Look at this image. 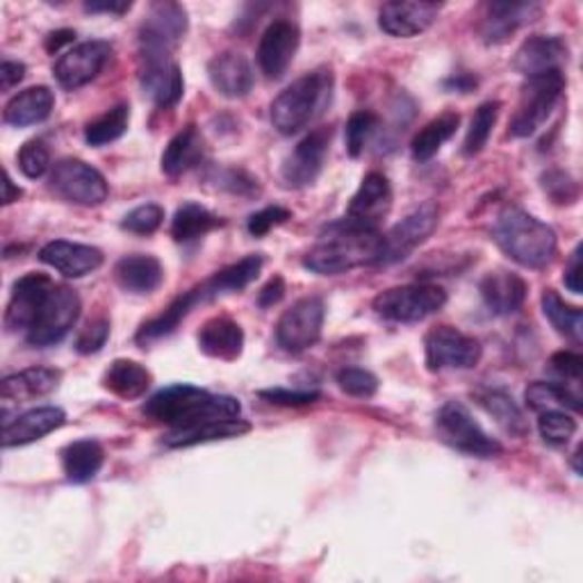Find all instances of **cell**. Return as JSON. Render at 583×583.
Masks as SVG:
<instances>
[{"mask_svg": "<svg viewBox=\"0 0 583 583\" xmlns=\"http://www.w3.org/2000/svg\"><path fill=\"white\" fill-rule=\"evenodd\" d=\"M144 415L171 428H189L219 419H237L241 406L235 397L213 395L197 385H169L144 404Z\"/></svg>", "mask_w": 583, "mask_h": 583, "instance_id": "obj_1", "label": "cell"}, {"mask_svg": "<svg viewBox=\"0 0 583 583\" xmlns=\"http://www.w3.org/2000/svg\"><path fill=\"white\" fill-rule=\"evenodd\" d=\"M493 239L513 263L526 269L547 267L559 249L554 228L520 208L500 213L493 226Z\"/></svg>", "mask_w": 583, "mask_h": 583, "instance_id": "obj_2", "label": "cell"}, {"mask_svg": "<svg viewBox=\"0 0 583 583\" xmlns=\"http://www.w3.org/2000/svg\"><path fill=\"white\" fill-rule=\"evenodd\" d=\"M378 241V230H358L343 221L330 224L328 235L304 258V267L322 276H337L363 265H374Z\"/></svg>", "mask_w": 583, "mask_h": 583, "instance_id": "obj_3", "label": "cell"}, {"mask_svg": "<svg viewBox=\"0 0 583 583\" xmlns=\"http://www.w3.org/2000/svg\"><path fill=\"white\" fill-rule=\"evenodd\" d=\"M333 73L317 69L302 76L283 89L271 103V123L280 135H297L304 130L330 101Z\"/></svg>", "mask_w": 583, "mask_h": 583, "instance_id": "obj_4", "label": "cell"}, {"mask_svg": "<svg viewBox=\"0 0 583 583\" xmlns=\"http://www.w3.org/2000/svg\"><path fill=\"white\" fill-rule=\"evenodd\" d=\"M187 32V12L182 6L165 0L154 3L139 26V62L141 67L174 62L176 46Z\"/></svg>", "mask_w": 583, "mask_h": 583, "instance_id": "obj_5", "label": "cell"}, {"mask_svg": "<svg viewBox=\"0 0 583 583\" xmlns=\"http://www.w3.org/2000/svg\"><path fill=\"white\" fill-rule=\"evenodd\" d=\"M565 89L563 71H547L541 76H531L522 85L520 103L511 119L508 132L513 137H531L536 135L545 121L552 117L561 93Z\"/></svg>", "mask_w": 583, "mask_h": 583, "instance_id": "obj_6", "label": "cell"}, {"mask_svg": "<svg viewBox=\"0 0 583 583\" xmlns=\"http://www.w3.org/2000/svg\"><path fill=\"white\" fill-rule=\"evenodd\" d=\"M374 313L395 324H417L447 306V292L441 285L417 283L381 292L374 299Z\"/></svg>", "mask_w": 583, "mask_h": 583, "instance_id": "obj_7", "label": "cell"}, {"mask_svg": "<svg viewBox=\"0 0 583 583\" xmlns=\"http://www.w3.org/2000/svg\"><path fill=\"white\" fill-rule=\"evenodd\" d=\"M437 437L452 449L474 458H497L504 447L472 417L461 402H447L435 415Z\"/></svg>", "mask_w": 583, "mask_h": 583, "instance_id": "obj_8", "label": "cell"}, {"mask_svg": "<svg viewBox=\"0 0 583 583\" xmlns=\"http://www.w3.org/2000/svg\"><path fill=\"white\" fill-rule=\"evenodd\" d=\"M48 187H51V191L65 204L85 208L101 206L110 194L103 174L76 158H65L53 165Z\"/></svg>", "mask_w": 583, "mask_h": 583, "instance_id": "obj_9", "label": "cell"}, {"mask_svg": "<svg viewBox=\"0 0 583 583\" xmlns=\"http://www.w3.org/2000/svg\"><path fill=\"white\" fill-rule=\"evenodd\" d=\"M80 317V297L67 285H53L34 324L26 333L30 347H53L69 335Z\"/></svg>", "mask_w": 583, "mask_h": 583, "instance_id": "obj_10", "label": "cell"}, {"mask_svg": "<svg viewBox=\"0 0 583 583\" xmlns=\"http://www.w3.org/2000/svg\"><path fill=\"white\" fill-rule=\"evenodd\" d=\"M441 221V208L435 204H424L415 213H411L406 219L395 224L385 235H381L378 241V254L374 265H395L406 260L417 247L433 235Z\"/></svg>", "mask_w": 583, "mask_h": 583, "instance_id": "obj_11", "label": "cell"}, {"mask_svg": "<svg viewBox=\"0 0 583 583\" xmlns=\"http://www.w3.org/2000/svg\"><path fill=\"white\" fill-rule=\"evenodd\" d=\"M326 306L319 297H304L292 304L276 324V343L287 354H304L313 349L324 328Z\"/></svg>", "mask_w": 583, "mask_h": 583, "instance_id": "obj_12", "label": "cell"}, {"mask_svg": "<svg viewBox=\"0 0 583 583\" xmlns=\"http://www.w3.org/2000/svg\"><path fill=\"white\" fill-rule=\"evenodd\" d=\"M481 343L454 326H435L424 337V356L428 372L472 369L481 360Z\"/></svg>", "mask_w": 583, "mask_h": 583, "instance_id": "obj_13", "label": "cell"}, {"mask_svg": "<svg viewBox=\"0 0 583 583\" xmlns=\"http://www.w3.org/2000/svg\"><path fill=\"white\" fill-rule=\"evenodd\" d=\"M393 208V187L383 174L372 171L363 178L358 191L347 208V215L339 219L345 226L358 230H378L381 221Z\"/></svg>", "mask_w": 583, "mask_h": 583, "instance_id": "obj_14", "label": "cell"}, {"mask_svg": "<svg viewBox=\"0 0 583 583\" xmlns=\"http://www.w3.org/2000/svg\"><path fill=\"white\" fill-rule=\"evenodd\" d=\"M302 43V32L297 23L287 19H276L267 26L258 43V65L265 78L278 80L289 69Z\"/></svg>", "mask_w": 583, "mask_h": 583, "instance_id": "obj_15", "label": "cell"}, {"mask_svg": "<svg viewBox=\"0 0 583 583\" xmlns=\"http://www.w3.org/2000/svg\"><path fill=\"white\" fill-rule=\"evenodd\" d=\"M112 53V46L108 41H85L78 43L56 62V78L65 89H80L89 85L93 78H99L108 58Z\"/></svg>", "mask_w": 583, "mask_h": 583, "instance_id": "obj_16", "label": "cell"}, {"mask_svg": "<svg viewBox=\"0 0 583 583\" xmlns=\"http://www.w3.org/2000/svg\"><path fill=\"white\" fill-rule=\"evenodd\" d=\"M328 144H330V128H317L310 135H306L283 165L280 171L283 182L292 189L313 185L324 169Z\"/></svg>", "mask_w": 583, "mask_h": 583, "instance_id": "obj_17", "label": "cell"}, {"mask_svg": "<svg viewBox=\"0 0 583 583\" xmlns=\"http://www.w3.org/2000/svg\"><path fill=\"white\" fill-rule=\"evenodd\" d=\"M53 280L48 278L46 274H26L23 278H19L12 287V297L6 310V328L10 333H19V330H30V326L34 324L46 297L51 295L53 289Z\"/></svg>", "mask_w": 583, "mask_h": 583, "instance_id": "obj_18", "label": "cell"}, {"mask_svg": "<svg viewBox=\"0 0 583 583\" xmlns=\"http://www.w3.org/2000/svg\"><path fill=\"white\" fill-rule=\"evenodd\" d=\"M481 299L493 315L497 317H508L515 315L528 295L526 280L508 269H495L491 274H485L478 283Z\"/></svg>", "mask_w": 583, "mask_h": 583, "instance_id": "obj_19", "label": "cell"}, {"mask_svg": "<svg viewBox=\"0 0 583 583\" xmlns=\"http://www.w3.org/2000/svg\"><path fill=\"white\" fill-rule=\"evenodd\" d=\"M437 14H441V6L426 3V0H417V3H385L378 10V26L385 34L411 39L422 32H426Z\"/></svg>", "mask_w": 583, "mask_h": 583, "instance_id": "obj_20", "label": "cell"}, {"mask_svg": "<svg viewBox=\"0 0 583 583\" xmlns=\"http://www.w3.org/2000/svg\"><path fill=\"white\" fill-rule=\"evenodd\" d=\"M39 260L48 267H53L67 278H82L91 271L99 269L103 265V251L89 247V245H78V241H67V239H56L48 241L46 247L39 251Z\"/></svg>", "mask_w": 583, "mask_h": 583, "instance_id": "obj_21", "label": "cell"}, {"mask_svg": "<svg viewBox=\"0 0 583 583\" xmlns=\"http://www.w3.org/2000/svg\"><path fill=\"white\" fill-rule=\"evenodd\" d=\"M543 8L538 3H488L483 10L478 32L485 43H502L522 26L536 21Z\"/></svg>", "mask_w": 583, "mask_h": 583, "instance_id": "obj_22", "label": "cell"}, {"mask_svg": "<svg viewBox=\"0 0 583 583\" xmlns=\"http://www.w3.org/2000/svg\"><path fill=\"white\" fill-rule=\"evenodd\" d=\"M67 422V413L56 406H43V408H32L14 419H6L3 426V447H21L30 445L34 441H41L43 435L53 433Z\"/></svg>", "mask_w": 583, "mask_h": 583, "instance_id": "obj_23", "label": "cell"}, {"mask_svg": "<svg viewBox=\"0 0 583 583\" xmlns=\"http://www.w3.org/2000/svg\"><path fill=\"white\" fill-rule=\"evenodd\" d=\"M563 62H567V43L561 37H531L520 46L515 56V69L526 78L547 71H563Z\"/></svg>", "mask_w": 583, "mask_h": 583, "instance_id": "obj_24", "label": "cell"}, {"mask_svg": "<svg viewBox=\"0 0 583 583\" xmlns=\"http://www.w3.org/2000/svg\"><path fill=\"white\" fill-rule=\"evenodd\" d=\"M208 78L217 93L226 99H245L254 87V69L249 60L239 53L226 51L210 60Z\"/></svg>", "mask_w": 583, "mask_h": 583, "instance_id": "obj_25", "label": "cell"}, {"mask_svg": "<svg viewBox=\"0 0 583 583\" xmlns=\"http://www.w3.org/2000/svg\"><path fill=\"white\" fill-rule=\"evenodd\" d=\"M115 280L130 295H154L165 280V269L156 256L132 254L115 265Z\"/></svg>", "mask_w": 583, "mask_h": 583, "instance_id": "obj_26", "label": "cell"}, {"mask_svg": "<svg viewBox=\"0 0 583 583\" xmlns=\"http://www.w3.org/2000/svg\"><path fill=\"white\" fill-rule=\"evenodd\" d=\"M199 347L210 358L233 363L245 349V330L230 317H213L199 333Z\"/></svg>", "mask_w": 583, "mask_h": 583, "instance_id": "obj_27", "label": "cell"}, {"mask_svg": "<svg viewBox=\"0 0 583 583\" xmlns=\"http://www.w3.org/2000/svg\"><path fill=\"white\" fill-rule=\"evenodd\" d=\"M62 374L51 367H28L3 381V402L23 404L58 391Z\"/></svg>", "mask_w": 583, "mask_h": 583, "instance_id": "obj_28", "label": "cell"}, {"mask_svg": "<svg viewBox=\"0 0 583 583\" xmlns=\"http://www.w3.org/2000/svg\"><path fill=\"white\" fill-rule=\"evenodd\" d=\"M53 108H56V93L43 85H37L14 96V99L6 106L3 119L8 126L26 128V126L46 121L48 117H51Z\"/></svg>", "mask_w": 583, "mask_h": 583, "instance_id": "obj_29", "label": "cell"}, {"mask_svg": "<svg viewBox=\"0 0 583 583\" xmlns=\"http://www.w3.org/2000/svg\"><path fill=\"white\" fill-rule=\"evenodd\" d=\"M141 87L158 108H174L185 93V80L176 62L149 65L139 69Z\"/></svg>", "mask_w": 583, "mask_h": 583, "instance_id": "obj_30", "label": "cell"}, {"mask_svg": "<svg viewBox=\"0 0 583 583\" xmlns=\"http://www.w3.org/2000/svg\"><path fill=\"white\" fill-rule=\"evenodd\" d=\"M204 137L197 126H187L178 135L171 137L162 154V171L171 178L187 174L204 160Z\"/></svg>", "mask_w": 583, "mask_h": 583, "instance_id": "obj_31", "label": "cell"}, {"mask_svg": "<svg viewBox=\"0 0 583 583\" xmlns=\"http://www.w3.org/2000/svg\"><path fill=\"white\" fill-rule=\"evenodd\" d=\"M251 426L245 419H219V422H208L199 426L189 428H171V433L165 437L167 447H194L204 443H215V441H228V437H239L249 433Z\"/></svg>", "mask_w": 583, "mask_h": 583, "instance_id": "obj_32", "label": "cell"}, {"mask_svg": "<svg viewBox=\"0 0 583 583\" xmlns=\"http://www.w3.org/2000/svg\"><path fill=\"white\" fill-rule=\"evenodd\" d=\"M103 387L119 399H139L151 387V372L135 360L119 358L103 374Z\"/></svg>", "mask_w": 583, "mask_h": 583, "instance_id": "obj_33", "label": "cell"}, {"mask_svg": "<svg viewBox=\"0 0 583 583\" xmlns=\"http://www.w3.org/2000/svg\"><path fill=\"white\" fill-rule=\"evenodd\" d=\"M263 265H265L263 256H247V258H241L239 263L217 271L213 278L204 280L201 285H204L208 302H215L224 295H233V292L249 287L258 278Z\"/></svg>", "mask_w": 583, "mask_h": 583, "instance_id": "obj_34", "label": "cell"}, {"mask_svg": "<svg viewBox=\"0 0 583 583\" xmlns=\"http://www.w3.org/2000/svg\"><path fill=\"white\" fill-rule=\"evenodd\" d=\"M106 463V452L101 443L85 437V441H76L65 447L62 452V467L71 483H87L96 474L101 472Z\"/></svg>", "mask_w": 583, "mask_h": 583, "instance_id": "obj_35", "label": "cell"}, {"mask_svg": "<svg viewBox=\"0 0 583 583\" xmlns=\"http://www.w3.org/2000/svg\"><path fill=\"white\" fill-rule=\"evenodd\" d=\"M461 126V117L456 112H445L437 119L428 121L415 137L411 144V154L417 162H426L431 160L437 151L443 149V144L449 141L456 130Z\"/></svg>", "mask_w": 583, "mask_h": 583, "instance_id": "obj_36", "label": "cell"}, {"mask_svg": "<svg viewBox=\"0 0 583 583\" xmlns=\"http://www.w3.org/2000/svg\"><path fill=\"white\" fill-rule=\"evenodd\" d=\"M526 406L536 413L552 411V408H570L574 413L581 411V397L572 393L565 383H547V381H536L526 387L524 393Z\"/></svg>", "mask_w": 583, "mask_h": 583, "instance_id": "obj_37", "label": "cell"}, {"mask_svg": "<svg viewBox=\"0 0 583 583\" xmlns=\"http://www.w3.org/2000/svg\"><path fill=\"white\" fill-rule=\"evenodd\" d=\"M221 226V219L199 204H182L171 221V237L176 241H194Z\"/></svg>", "mask_w": 583, "mask_h": 583, "instance_id": "obj_38", "label": "cell"}, {"mask_svg": "<svg viewBox=\"0 0 583 583\" xmlns=\"http://www.w3.org/2000/svg\"><path fill=\"white\" fill-rule=\"evenodd\" d=\"M541 304H543L545 317L556 328V333L579 345L581 335H583V313H581V308L565 304L556 289H545Z\"/></svg>", "mask_w": 583, "mask_h": 583, "instance_id": "obj_39", "label": "cell"}, {"mask_svg": "<svg viewBox=\"0 0 583 583\" xmlns=\"http://www.w3.org/2000/svg\"><path fill=\"white\" fill-rule=\"evenodd\" d=\"M478 404L488 411V415H493V419L511 435L515 437H524L528 433V424L524 419L522 408L515 404V399L511 395H506L504 391H485L478 395Z\"/></svg>", "mask_w": 583, "mask_h": 583, "instance_id": "obj_40", "label": "cell"}, {"mask_svg": "<svg viewBox=\"0 0 583 583\" xmlns=\"http://www.w3.org/2000/svg\"><path fill=\"white\" fill-rule=\"evenodd\" d=\"M128 123H130V108L126 103H119V106L110 108L108 112H103L101 117H96L93 121L87 123L85 139H87V144L99 149V146L112 144L119 137H123L126 130H128Z\"/></svg>", "mask_w": 583, "mask_h": 583, "instance_id": "obj_41", "label": "cell"}, {"mask_svg": "<svg viewBox=\"0 0 583 583\" xmlns=\"http://www.w3.org/2000/svg\"><path fill=\"white\" fill-rule=\"evenodd\" d=\"M500 110H502V103L500 101H488L476 108L472 121H470V128H467V135H465V141H463V154L465 156H476L485 149V144H488L491 135H493V128L500 119Z\"/></svg>", "mask_w": 583, "mask_h": 583, "instance_id": "obj_42", "label": "cell"}, {"mask_svg": "<svg viewBox=\"0 0 583 583\" xmlns=\"http://www.w3.org/2000/svg\"><path fill=\"white\" fill-rule=\"evenodd\" d=\"M538 431H541V437L547 445L565 447L576 433V419H572L561 408L543 411L541 417H538Z\"/></svg>", "mask_w": 583, "mask_h": 583, "instance_id": "obj_43", "label": "cell"}, {"mask_svg": "<svg viewBox=\"0 0 583 583\" xmlns=\"http://www.w3.org/2000/svg\"><path fill=\"white\" fill-rule=\"evenodd\" d=\"M378 115L369 112V110H358L349 117L347 128H345V141H347V154L352 158H360V154L365 151V146L369 144L372 135L378 128Z\"/></svg>", "mask_w": 583, "mask_h": 583, "instance_id": "obj_44", "label": "cell"}, {"mask_svg": "<svg viewBox=\"0 0 583 583\" xmlns=\"http://www.w3.org/2000/svg\"><path fill=\"white\" fill-rule=\"evenodd\" d=\"M337 385L339 391L358 397V399H369L378 393V378L360 367H345L337 372Z\"/></svg>", "mask_w": 583, "mask_h": 583, "instance_id": "obj_45", "label": "cell"}, {"mask_svg": "<svg viewBox=\"0 0 583 583\" xmlns=\"http://www.w3.org/2000/svg\"><path fill=\"white\" fill-rule=\"evenodd\" d=\"M19 169L28 178H41L48 169H51V151L41 139H30L21 146L19 151Z\"/></svg>", "mask_w": 583, "mask_h": 583, "instance_id": "obj_46", "label": "cell"}, {"mask_svg": "<svg viewBox=\"0 0 583 583\" xmlns=\"http://www.w3.org/2000/svg\"><path fill=\"white\" fill-rule=\"evenodd\" d=\"M162 221H165V210L156 204H146V206L130 210L123 217L121 228L135 235H151L162 226Z\"/></svg>", "mask_w": 583, "mask_h": 583, "instance_id": "obj_47", "label": "cell"}, {"mask_svg": "<svg viewBox=\"0 0 583 583\" xmlns=\"http://www.w3.org/2000/svg\"><path fill=\"white\" fill-rule=\"evenodd\" d=\"M110 337V322L106 317L91 319L76 337V352L82 356L101 352Z\"/></svg>", "mask_w": 583, "mask_h": 583, "instance_id": "obj_48", "label": "cell"}, {"mask_svg": "<svg viewBox=\"0 0 583 583\" xmlns=\"http://www.w3.org/2000/svg\"><path fill=\"white\" fill-rule=\"evenodd\" d=\"M543 189L550 194V199L559 206L574 204L579 199L576 182L563 171H550L543 176Z\"/></svg>", "mask_w": 583, "mask_h": 583, "instance_id": "obj_49", "label": "cell"}, {"mask_svg": "<svg viewBox=\"0 0 583 583\" xmlns=\"http://www.w3.org/2000/svg\"><path fill=\"white\" fill-rule=\"evenodd\" d=\"M289 217H292V213H289L287 208L271 206V208H265V210H260V213L251 215V217H249V224H247V228H249V233H251L254 237H265V235H267L271 228H276V226L285 224Z\"/></svg>", "mask_w": 583, "mask_h": 583, "instance_id": "obj_50", "label": "cell"}, {"mask_svg": "<svg viewBox=\"0 0 583 583\" xmlns=\"http://www.w3.org/2000/svg\"><path fill=\"white\" fill-rule=\"evenodd\" d=\"M263 399L276 406H308L319 399L317 391H285V387H271V391L260 393Z\"/></svg>", "mask_w": 583, "mask_h": 583, "instance_id": "obj_51", "label": "cell"}, {"mask_svg": "<svg viewBox=\"0 0 583 583\" xmlns=\"http://www.w3.org/2000/svg\"><path fill=\"white\" fill-rule=\"evenodd\" d=\"M581 365L583 358L574 352H559L550 360V369L554 374H559L563 381H574V383L581 378Z\"/></svg>", "mask_w": 583, "mask_h": 583, "instance_id": "obj_52", "label": "cell"}, {"mask_svg": "<svg viewBox=\"0 0 583 583\" xmlns=\"http://www.w3.org/2000/svg\"><path fill=\"white\" fill-rule=\"evenodd\" d=\"M221 187L230 189L233 194H239V197H251V194H258V180L245 171H235V169L221 176Z\"/></svg>", "mask_w": 583, "mask_h": 583, "instance_id": "obj_53", "label": "cell"}, {"mask_svg": "<svg viewBox=\"0 0 583 583\" xmlns=\"http://www.w3.org/2000/svg\"><path fill=\"white\" fill-rule=\"evenodd\" d=\"M285 297V280L283 276H274L267 280V285L260 289L258 295V306L260 308H271L276 304H280Z\"/></svg>", "mask_w": 583, "mask_h": 583, "instance_id": "obj_54", "label": "cell"}, {"mask_svg": "<svg viewBox=\"0 0 583 583\" xmlns=\"http://www.w3.org/2000/svg\"><path fill=\"white\" fill-rule=\"evenodd\" d=\"M581 247H576L570 256V263L565 265V276H563V283L565 287L572 292V295H581Z\"/></svg>", "mask_w": 583, "mask_h": 583, "instance_id": "obj_55", "label": "cell"}, {"mask_svg": "<svg viewBox=\"0 0 583 583\" xmlns=\"http://www.w3.org/2000/svg\"><path fill=\"white\" fill-rule=\"evenodd\" d=\"M26 78V65L6 60L3 67H0V85H3V91H10Z\"/></svg>", "mask_w": 583, "mask_h": 583, "instance_id": "obj_56", "label": "cell"}, {"mask_svg": "<svg viewBox=\"0 0 583 583\" xmlns=\"http://www.w3.org/2000/svg\"><path fill=\"white\" fill-rule=\"evenodd\" d=\"M73 39H76V32H73V30H56V32H51V34L46 37L43 48H46V51L51 53V56H56V53L62 51L65 46L73 43Z\"/></svg>", "mask_w": 583, "mask_h": 583, "instance_id": "obj_57", "label": "cell"}, {"mask_svg": "<svg viewBox=\"0 0 583 583\" xmlns=\"http://www.w3.org/2000/svg\"><path fill=\"white\" fill-rule=\"evenodd\" d=\"M130 8H132V3H85V10L87 12H91V14H117V17H121V14H126V12H130Z\"/></svg>", "mask_w": 583, "mask_h": 583, "instance_id": "obj_58", "label": "cell"}, {"mask_svg": "<svg viewBox=\"0 0 583 583\" xmlns=\"http://www.w3.org/2000/svg\"><path fill=\"white\" fill-rule=\"evenodd\" d=\"M445 87L467 93V91H472V87H476V78H472V76H467V73H461V76H454L452 80H447Z\"/></svg>", "mask_w": 583, "mask_h": 583, "instance_id": "obj_59", "label": "cell"}, {"mask_svg": "<svg viewBox=\"0 0 583 583\" xmlns=\"http://www.w3.org/2000/svg\"><path fill=\"white\" fill-rule=\"evenodd\" d=\"M3 187H6V194H3V204L6 206H10V204H14V201H19L21 199V187H17L14 182H12V178H10V174H6V182H3Z\"/></svg>", "mask_w": 583, "mask_h": 583, "instance_id": "obj_60", "label": "cell"}, {"mask_svg": "<svg viewBox=\"0 0 583 583\" xmlns=\"http://www.w3.org/2000/svg\"><path fill=\"white\" fill-rule=\"evenodd\" d=\"M574 461H579V452H576V454H574ZM574 470H576V474H579V472H581V467H579V463H574Z\"/></svg>", "mask_w": 583, "mask_h": 583, "instance_id": "obj_61", "label": "cell"}]
</instances>
